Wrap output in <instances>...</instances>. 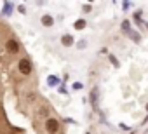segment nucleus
Segmentation results:
<instances>
[{
  "mask_svg": "<svg viewBox=\"0 0 148 134\" xmlns=\"http://www.w3.org/2000/svg\"><path fill=\"white\" fill-rule=\"evenodd\" d=\"M18 70H19L21 75H32V72H33V64H32V61H30L28 57H21L19 63H18Z\"/></svg>",
  "mask_w": 148,
  "mask_h": 134,
  "instance_id": "1",
  "label": "nucleus"
},
{
  "mask_svg": "<svg viewBox=\"0 0 148 134\" xmlns=\"http://www.w3.org/2000/svg\"><path fill=\"white\" fill-rule=\"evenodd\" d=\"M44 127H45V132H47V134H58L61 124H59L58 118H47L45 124H44Z\"/></svg>",
  "mask_w": 148,
  "mask_h": 134,
  "instance_id": "2",
  "label": "nucleus"
},
{
  "mask_svg": "<svg viewBox=\"0 0 148 134\" xmlns=\"http://www.w3.org/2000/svg\"><path fill=\"white\" fill-rule=\"evenodd\" d=\"M5 49H7L9 54H18V52H19V42H18L16 38H9V40L5 42Z\"/></svg>",
  "mask_w": 148,
  "mask_h": 134,
  "instance_id": "3",
  "label": "nucleus"
},
{
  "mask_svg": "<svg viewBox=\"0 0 148 134\" xmlns=\"http://www.w3.org/2000/svg\"><path fill=\"white\" fill-rule=\"evenodd\" d=\"M61 44H63L64 47L73 45V37H71V35H63V37H61Z\"/></svg>",
  "mask_w": 148,
  "mask_h": 134,
  "instance_id": "4",
  "label": "nucleus"
},
{
  "mask_svg": "<svg viewBox=\"0 0 148 134\" xmlns=\"http://www.w3.org/2000/svg\"><path fill=\"white\" fill-rule=\"evenodd\" d=\"M42 25L49 28V26H52V25H54V19H52L49 14H45V16H42Z\"/></svg>",
  "mask_w": 148,
  "mask_h": 134,
  "instance_id": "5",
  "label": "nucleus"
},
{
  "mask_svg": "<svg viewBox=\"0 0 148 134\" xmlns=\"http://www.w3.org/2000/svg\"><path fill=\"white\" fill-rule=\"evenodd\" d=\"M73 26H75V30H84V28H86V21H84V19H77Z\"/></svg>",
  "mask_w": 148,
  "mask_h": 134,
  "instance_id": "6",
  "label": "nucleus"
},
{
  "mask_svg": "<svg viewBox=\"0 0 148 134\" xmlns=\"http://www.w3.org/2000/svg\"><path fill=\"white\" fill-rule=\"evenodd\" d=\"M35 96H37V94H35L33 91L28 92V94H26V101H28V103H33V101H35Z\"/></svg>",
  "mask_w": 148,
  "mask_h": 134,
  "instance_id": "7",
  "label": "nucleus"
},
{
  "mask_svg": "<svg viewBox=\"0 0 148 134\" xmlns=\"http://www.w3.org/2000/svg\"><path fill=\"white\" fill-rule=\"evenodd\" d=\"M47 113H49V108H47V106H44V108L40 106V108H38V115H44V117H45Z\"/></svg>",
  "mask_w": 148,
  "mask_h": 134,
  "instance_id": "8",
  "label": "nucleus"
},
{
  "mask_svg": "<svg viewBox=\"0 0 148 134\" xmlns=\"http://www.w3.org/2000/svg\"><path fill=\"white\" fill-rule=\"evenodd\" d=\"M59 80H58V77H49V85H56Z\"/></svg>",
  "mask_w": 148,
  "mask_h": 134,
  "instance_id": "9",
  "label": "nucleus"
}]
</instances>
